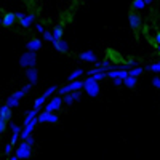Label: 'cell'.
I'll return each mask as SVG.
<instances>
[{
    "label": "cell",
    "mask_w": 160,
    "mask_h": 160,
    "mask_svg": "<svg viewBox=\"0 0 160 160\" xmlns=\"http://www.w3.org/2000/svg\"><path fill=\"white\" fill-rule=\"evenodd\" d=\"M83 91L90 98H96L101 91V87H99V82H96L93 77H87L83 80Z\"/></svg>",
    "instance_id": "obj_1"
},
{
    "label": "cell",
    "mask_w": 160,
    "mask_h": 160,
    "mask_svg": "<svg viewBox=\"0 0 160 160\" xmlns=\"http://www.w3.org/2000/svg\"><path fill=\"white\" fill-rule=\"evenodd\" d=\"M37 64V53L32 51H24L22 55L19 56V66L24 69H29V68H35Z\"/></svg>",
    "instance_id": "obj_2"
},
{
    "label": "cell",
    "mask_w": 160,
    "mask_h": 160,
    "mask_svg": "<svg viewBox=\"0 0 160 160\" xmlns=\"http://www.w3.org/2000/svg\"><path fill=\"white\" fill-rule=\"evenodd\" d=\"M83 88V80H74V82H69L68 85H64L58 90V95L59 96H64V95H69V93L72 91H78V90H82Z\"/></svg>",
    "instance_id": "obj_3"
},
{
    "label": "cell",
    "mask_w": 160,
    "mask_h": 160,
    "mask_svg": "<svg viewBox=\"0 0 160 160\" xmlns=\"http://www.w3.org/2000/svg\"><path fill=\"white\" fill-rule=\"evenodd\" d=\"M58 114L55 112H47V111H42L37 114V122L38 123H58Z\"/></svg>",
    "instance_id": "obj_4"
},
{
    "label": "cell",
    "mask_w": 160,
    "mask_h": 160,
    "mask_svg": "<svg viewBox=\"0 0 160 160\" xmlns=\"http://www.w3.org/2000/svg\"><path fill=\"white\" fill-rule=\"evenodd\" d=\"M15 155H16L19 160H28V158L32 155V148L22 141V142H19V146L16 148V154H15Z\"/></svg>",
    "instance_id": "obj_5"
},
{
    "label": "cell",
    "mask_w": 160,
    "mask_h": 160,
    "mask_svg": "<svg viewBox=\"0 0 160 160\" xmlns=\"http://www.w3.org/2000/svg\"><path fill=\"white\" fill-rule=\"evenodd\" d=\"M61 106H62V98L61 96H53L47 104H45V108H43V111H47V112H58L59 109H61Z\"/></svg>",
    "instance_id": "obj_6"
},
{
    "label": "cell",
    "mask_w": 160,
    "mask_h": 160,
    "mask_svg": "<svg viewBox=\"0 0 160 160\" xmlns=\"http://www.w3.org/2000/svg\"><path fill=\"white\" fill-rule=\"evenodd\" d=\"M128 24H130V28L133 31H139L141 26H142V18L138 15L136 11H131L128 15Z\"/></svg>",
    "instance_id": "obj_7"
},
{
    "label": "cell",
    "mask_w": 160,
    "mask_h": 160,
    "mask_svg": "<svg viewBox=\"0 0 160 160\" xmlns=\"http://www.w3.org/2000/svg\"><path fill=\"white\" fill-rule=\"evenodd\" d=\"M37 123H38V122H37V117H35V118H32V120H31V122H29L28 125H24V127L21 128V135H19V136L22 138V141H24L26 138H28V136H31L32 133H34V130H35Z\"/></svg>",
    "instance_id": "obj_8"
},
{
    "label": "cell",
    "mask_w": 160,
    "mask_h": 160,
    "mask_svg": "<svg viewBox=\"0 0 160 160\" xmlns=\"http://www.w3.org/2000/svg\"><path fill=\"white\" fill-rule=\"evenodd\" d=\"M78 59L80 61H85V62H98V55L93 50H87V51H82L78 55Z\"/></svg>",
    "instance_id": "obj_9"
},
{
    "label": "cell",
    "mask_w": 160,
    "mask_h": 160,
    "mask_svg": "<svg viewBox=\"0 0 160 160\" xmlns=\"http://www.w3.org/2000/svg\"><path fill=\"white\" fill-rule=\"evenodd\" d=\"M43 47V40L42 38H32L26 43V51H32V53H37L40 48Z\"/></svg>",
    "instance_id": "obj_10"
},
{
    "label": "cell",
    "mask_w": 160,
    "mask_h": 160,
    "mask_svg": "<svg viewBox=\"0 0 160 160\" xmlns=\"http://www.w3.org/2000/svg\"><path fill=\"white\" fill-rule=\"evenodd\" d=\"M26 78H28V83H31L32 87L37 85V82H38V71H37V68L26 69Z\"/></svg>",
    "instance_id": "obj_11"
},
{
    "label": "cell",
    "mask_w": 160,
    "mask_h": 160,
    "mask_svg": "<svg viewBox=\"0 0 160 160\" xmlns=\"http://www.w3.org/2000/svg\"><path fill=\"white\" fill-rule=\"evenodd\" d=\"M53 48H55L58 53H68L69 51V43L66 42L64 38H59V40H53Z\"/></svg>",
    "instance_id": "obj_12"
},
{
    "label": "cell",
    "mask_w": 160,
    "mask_h": 160,
    "mask_svg": "<svg viewBox=\"0 0 160 160\" xmlns=\"http://www.w3.org/2000/svg\"><path fill=\"white\" fill-rule=\"evenodd\" d=\"M106 75H108L109 78H125L128 77V71H123V69H115V71H108L106 72Z\"/></svg>",
    "instance_id": "obj_13"
},
{
    "label": "cell",
    "mask_w": 160,
    "mask_h": 160,
    "mask_svg": "<svg viewBox=\"0 0 160 160\" xmlns=\"http://www.w3.org/2000/svg\"><path fill=\"white\" fill-rule=\"evenodd\" d=\"M34 22H35V15H34V13H29V15H26V16L19 21V24L22 26V28H26V29L31 28Z\"/></svg>",
    "instance_id": "obj_14"
},
{
    "label": "cell",
    "mask_w": 160,
    "mask_h": 160,
    "mask_svg": "<svg viewBox=\"0 0 160 160\" xmlns=\"http://www.w3.org/2000/svg\"><path fill=\"white\" fill-rule=\"evenodd\" d=\"M11 115H13V111L8 108L7 104L0 106V117H2L5 122H10V120H11Z\"/></svg>",
    "instance_id": "obj_15"
},
{
    "label": "cell",
    "mask_w": 160,
    "mask_h": 160,
    "mask_svg": "<svg viewBox=\"0 0 160 160\" xmlns=\"http://www.w3.org/2000/svg\"><path fill=\"white\" fill-rule=\"evenodd\" d=\"M16 21V16L15 13H7V15L2 18V26H5V28H10V26H13Z\"/></svg>",
    "instance_id": "obj_16"
},
{
    "label": "cell",
    "mask_w": 160,
    "mask_h": 160,
    "mask_svg": "<svg viewBox=\"0 0 160 160\" xmlns=\"http://www.w3.org/2000/svg\"><path fill=\"white\" fill-rule=\"evenodd\" d=\"M83 72H85V71H83L82 68H77L75 71H72V72L69 74V77H68V82H74V80H78L80 77L83 75Z\"/></svg>",
    "instance_id": "obj_17"
},
{
    "label": "cell",
    "mask_w": 160,
    "mask_h": 160,
    "mask_svg": "<svg viewBox=\"0 0 160 160\" xmlns=\"http://www.w3.org/2000/svg\"><path fill=\"white\" fill-rule=\"evenodd\" d=\"M37 114H38V111H37V109H32V111H28V112H26V117H24L22 127H24V125H28L32 118H35V117H37Z\"/></svg>",
    "instance_id": "obj_18"
},
{
    "label": "cell",
    "mask_w": 160,
    "mask_h": 160,
    "mask_svg": "<svg viewBox=\"0 0 160 160\" xmlns=\"http://www.w3.org/2000/svg\"><path fill=\"white\" fill-rule=\"evenodd\" d=\"M51 34H53V38H55V40L62 38V34H64L62 26H61V24H59V26H55V28H53V31H51Z\"/></svg>",
    "instance_id": "obj_19"
},
{
    "label": "cell",
    "mask_w": 160,
    "mask_h": 160,
    "mask_svg": "<svg viewBox=\"0 0 160 160\" xmlns=\"http://www.w3.org/2000/svg\"><path fill=\"white\" fill-rule=\"evenodd\" d=\"M146 71L154 72L155 75H160V61H157V62H152V64H149V66H146Z\"/></svg>",
    "instance_id": "obj_20"
},
{
    "label": "cell",
    "mask_w": 160,
    "mask_h": 160,
    "mask_svg": "<svg viewBox=\"0 0 160 160\" xmlns=\"http://www.w3.org/2000/svg\"><path fill=\"white\" fill-rule=\"evenodd\" d=\"M136 83H138V78H135V77H125L123 78V85L127 87V88H135L136 87Z\"/></svg>",
    "instance_id": "obj_21"
},
{
    "label": "cell",
    "mask_w": 160,
    "mask_h": 160,
    "mask_svg": "<svg viewBox=\"0 0 160 160\" xmlns=\"http://www.w3.org/2000/svg\"><path fill=\"white\" fill-rule=\"evenodd\" d=\"M142 72H144V69L141 68V66H136V68H131V69L128 71V75H130V77H135V78H138Z\"/></svg>",
    "instance_id": "obj_22"
},
{
    "label": "cell",
    "mask_w": 160,
    "mask_h": 160,
    "mask_svg": "<svg viewBox=\"0 0 160 160\" xmlns=\"http://www.w3.org/2000/svg\"><path fill=\"white\" fill-rule=\"evenodd\" d=\"M10 109H15V108H18L19 106V99H16V98H13V96H8L7 98V102H5Z\"/></svg>",
    "instance_id": "obj_23"
},
{
    "label": "cell",
    "mask_w": 160,
    "mask_h": 160,
    "mask_svg": "<svg viewBox=\"0 0 160 160\" xmlns=\"http://www.w3.org/2000/svg\"><path fill=\"white\" fill-rule=\"evenodd\" d=\"M144 8H146L144 0H133V10H135V11H141Z\"/></svg>",
    "instance_id": "obj_24"
},
{
    "label": "cell",
    "mask_w": 160,
    "mask_h": 160,
    "mask_svg": "<svg viewBox=\"0 0 160 160\" xmlns=\"http://www.w3.org/2000/svg\"><path fill=\"white\" fill-rule=\"evenodd\" d=\"M45 101H47V99H45L43 96H38V98L35 99V102H34V109H37V111L42 109V106L45 104Z\"/></svg>",
    "instance_id": "obj_25"
},
{
    "label": "cell",
    "mask_w": 160,
    "mask_h": 160,
    "mask_svg": "<svg viewBox=\"0 0 160 160\" xmlns=\"http://www.w3.org/2000/svg\"><path fill=\"white\" fill-rule=\"evenodd\" d=\"M56 90H58L56 87H50L48 90H45V91H43V95H42V96H43L45 99H48L50 96H53V95H55V93H56Z\"/></svg>",
    "instance_id": "obj_26"
},
{
    "label": "cell",
    "mask_w": 160,
    "mask_h": 160,
    "mask_svg": "<svg viewBox=\"0 0 160 160\" xmlns=\"http://www.w3.org/2000/svg\"><path fill=\"white\" fill-rule=\"evenodd\" d=\"M69 95L72 96V99H74V102H78L80 99H82V91H72V93H69Z\"/></svg>",
    "instance_id": "obj_27"
},
{
    "label": "cell",
    "mask_w": 160,
    "mask_h": 160,
    "mask_svg": "<svg viewBox=\"0 0 160 160\" xmlns=\"http://www.w3.org/2000/svg\"><path fill=\"white\" fill-rule=\"evenodd\" d=\"M61 98H62V104H66V106H72V104H74V99H72L71 95H64V96H61Z\"/></svg>",
    "instance_id": "obj_28"
},
{
    "label": "cell",
    "mask_w": 160,
    "mask_h": 160,
    "mask_svg": "<svg viewBox=\"0 0 160 160\" xmlns=\"http://www.w3.org/2000/svg\"><path fill=\"white\" fill-rule=\"evenodd\" d=\"M42 35H43V40H45V42H53V40H55V38H53V34H51L50 31H47V29H45V32H43Z\"/></svg>",
    "instance_id": "obj_29"
},
{
    "label": "cell",
    "mask_w": 160,
    "mask_h": 160,
    "mask_svg": "<svg viewBox=\"0 0 160 160\" xmlns=\"http://www.w3.org/2000/svg\"><path fill=\"white\" fill-rule=\"evenodd\" d=\"M93 78L96 80V82H101V80H104V78H108V75H106V72H101V74H95V75H91Z\"/></svg>",
    "instance_id": "obj_30"
},
{
    "label": "cell",
    "mask_w": 160,
    "mask_h": 160,
    "mask_svg": "<svg viewBox=\"0 0 160 160\" xmlns=\"http://www.w3.org/2000/svg\"><path fill=\"white\" fill-rule=\"evenodd\" d=\"M24 142L28 144V146H31V148H34V144H35V139H34V136L31 135V136H28V138L24 139Z\"/></svg>",
    "instance_id": "obj_31"
},
{
    "label": "cell",
    "mask_w": 160,
    "mask_h": 160,
    "mask_svg": "<svg viewBox=\"0 0 160 160\" xmlns=\"http://www.w3.org/2000/svg\"><path fill=\"white\" fill-rule=\"evenodd\" d=\"M152 85H154V88L160 90V77H158V75H155V77L152 78Z\"/></svg>",
    "instance_id": "obj_32"
},
{
    "label": "cell",
    "mask_w": 160,
    "mask_h": 160,
    "mask_svg": "<svg viewBox=\"0 0 160 160\" xmlns=\"http://www.w3.org/2000/svg\"><path fill=\"white\" fill-rule=\"evenodd\" d=\"M18 139H19V133H13V135H11V146H15L16 142H18Z\"/></svg>",
    "instance_id": "obj_33"
},
{
    "label": "cell",
    "mask_w": 160,
    "mask_h": 160,
    "mask_svg": "<svg viewBox=\"0 0 160 160\" xmlns=\"http://www.w3.org/2000/svg\"><path fill=\"white\" fill-rule=\"evenodd\" d=\"M7 130V122H5V120L2 118V117H0V135H2V133Z\"/></svg>",
    "instance_id": "obj_34"
},
{
    "label": "cell",
    "mask_w": 160,
    "mask_h": 160,
    "mask_svg": "<svg viewBox=\"0 0 160 160\" xmlns=\"http://www.w3.org/2000/svg\"><path fill=\"white\" fill-rule=\"evenodd\" d=\"M13 98H16V99H19L21 101V98L24 96V93H22V90H18V91H15V93H13V95H11Z\"/></svg>",
    "instance_id": "obj_35"
},
{
    "label": "cell",
    "mask_w": 160,
    "mask_h": 160,
    "mask_svg": "<svg viewBox=\"0 0 160 160\" xmlns=\"http://www.w3.org/2000/svg\"><path fill=\"white\" fill-rule=\"evenodd\" d=\"M21 90H22V93H24V95H28V93L32 90V85H31V83H26V85H24Z\"/></svg>",
    "instance_id": "obj_36"
},
{
    "label": "cell",
    "mask_w": 160,
    "mask_h": 160,
    "mask_svg": "<svg viewBox=\"0 0 160 160\" xmlns=\"http://www.w3.org/2000/svg\"><path fill=\"white\" fill-rule=\"evenodd\" d=\"M127 64L130 66V68H136V66H139V62H138L136 59H128V61H127Z\"/></svg>",
    "instance_id": "obj_37"
},
{
    "label": "cell",
    "mask_w": 160,
    "mask_h": 160,
    "mask_svg": "<svg viewBox=\"0 0 160 160\" xmlns=\"http://www.w3.org/2000/svg\"><path fill=\"white\" fill-rule=\"evenodd\" d=\"M35 29H37V32H40V34H43V32H45L43 24H40V22H37V24H35Z\"/></svg>",
    "instance_id": "obj_38"
},
{
    "label": "cell",
    "mask_w": 160,
    "mask_h": 160,
    "mask_svg": "<svg viewBox=\"0 0 160 160\" xmlns=\"http://www.w3.org/2000/svg\"><path fill=\"white\" fill-rule=\"evenodd\" d=\"M112 82L115 87H120V85H123V80L122 78H112Z\"/></svg>",
    "instance_id": "obj_39"
},
{
    "label": "cell",
    "mask_w": 160,
    "mask_h": 160,
    "mask_svg": "<svg viewBox=\"0 0 160 160\" xmlns=\"http://www.w3.org/2000/svg\"><path fill=\"white\" fill-rule=\"evenodd\" d=\"M15 16H16V21H21V19L26 16V13H21V11H18V13H15Z\"/></svg>",
    "instance_id": "obj_40"
},
{
    "label": "cell",
    "mask_w": 160,
    "mask_h": 160,
    "mask_svg": "<svg viewBox=\"0 0 160 160\" xmlns=\"http://www.w3.org/2000/svg\"><path fill=\"white\" fill-rule=\"evenodd\" d=\"M154 42H155V45H160V32H157L154 35Z\"/></svg>",
    "instance_id": "obj_41"
},
{
    "label": "cell",
    "mask_w": 160,
    "mask_h": 160,
    "mask_svg": "<svg viewBox=\"0 0 160 160\" xmlns=\"http://www.w3.org/2000/svg\"><path fill=\"white\" fill-rule=\"evenodd\" d=\"M11 148H13L11 144H7V146H5V154H7V155H10V154H11Z\"/></svg>",
    "instance_id": "obj_42"
},
{
    "label": "cell",
    "mask_w": 160,
    "mask_h": 160,
    "mask_svg": "<svg viewBox=\"0 0 160 160\" xmlns=\"http://www.w3.org/2000/svg\"><path fill=\"white\" fill-rule=\"evenodd\" d=\"M144 3H146V7H148V5H151V3H154V0H144Z\"/></svg>",
    "instance_id": "obj_43"
},
{
    "label": "cell",
    "mask_w": 160,
    "mask_h": 160,
    "mask_svg": "<svg viewBox=\"0 0 160 160\" xmlns=\"http://www.w3.org/2000/svg\"><path fill=\"white\" fill-rule=\"evenodd\" d=\"M8 160H19V158H18V157H16V155H13V157H10V158H8Z\"/></svg>",
    "instance_id": "obj_44"
},
{
    "label": "cell",
    "mask_w": 160,
    "mask_h": 160,
    "mask_svg": "<svg viewBox=\"0 0 160 160\" xmlns=\"http://www.w3.org/2000/svg\"><path fill=\"white\" fill-rule=\"evenodd\" d=\"M157 53H158V55H160V45H157Z\"/></svg>",
    "instance_id": "obj_45"
},
{
    "label": "cell",
    "mask_w": 160,
    "mask_h": 160,
    "mask_svg": "<svg viewBox=\"0 0 160 160\" xmlns=\"http://www.w3.org/2000/svg\"><path fill=\"white\" fill-rule=\"evenodd\" d=\"M0 24H2V18H0Z\"/></svg>",
    "instance_id": "obj_46"
},
{
    "label": "cell",
    "mask_w": 160,
    "mask_h": 160,
    "mask_svg": "<svg viewBox=\"0 0 160 160\" xmlns=\"http://www.w3.org/2000/svg\"><path fill=\"white\" fill-rule=\"evenodd\" d=\"M0 106H2V104H0Z\"/></svg>",
    "instance_id": "obj_47"
},
{
    "label": "cell",
    "mask_w": 160,
    "mask_h": 160,
    "mask_svg": "<svg viewBox=\"0 0 160 160\" xmlns=\"http://www.w3.org/2000/svg\"><path fill=\"white\" fill-rule=\"evenodd\" d=\"M158 77H160V75H158Z\"/></svg>",
    "instance_id": "obj_48"
}]
</instances>
